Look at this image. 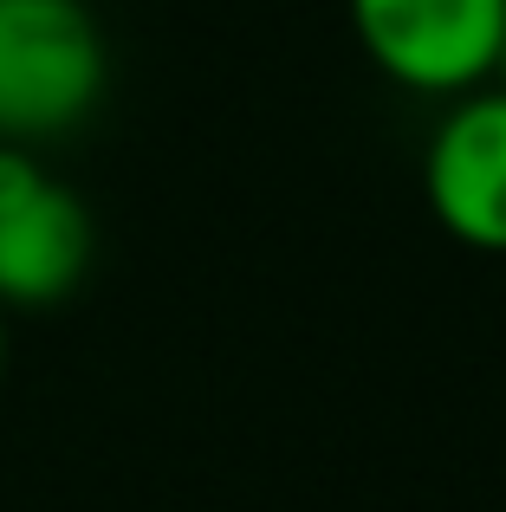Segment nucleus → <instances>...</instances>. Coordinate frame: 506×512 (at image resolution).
Listing matches in <instances>:
<instances>
[{
  "label": "nucleus",
  "mask_w": 506,
  "mask_h": 512,
  "mask_svg": "<svg viewBox=\"0 0 506 512\" xmlns=\"http://www.w3.org/2000/svg\"><path fill=\"white\" fill-rule=\"evenodd\" d=\"M111 52L85 0H0V150L78 130L104 98Z\"/></svg>",
  "instance_id": "f257e3e1"
},
{
  "label": "nucleus",
  "mask_w": 506,
  "mask_h": 512,
  "mask_svg": "<svg viewBox=\"0 0 506 512\" xmlns=\"http://www.w3.org/2000/svg\"><path fill=\"white\" fill-rule=\"evenodd\" d=\"M364 59L416 98H468L500 78L506 0H344Z\"/></svg>",
  "instance_id": "f03ea898"
},
{
  "label": "nucleus",
  "mask_w": 506,
  "mask_h": 512,
  "mask_svg": "<svg viewBox=\"0 0 506 512\" xmlns=\"http://www.w3.org/2000/svg\"><path fill=\"white\" fill-rule=\"evenodd\" d=\"M91 273V214L39 156L0 150V312H52Z\"/></svg>",
  "instance_id": "7ed1b4c3"
},
{
  "label": "nucleus",
  "mask_w": 506,
  "mask_h": 512,
  "mask_svg": "<svg viewBox=\"0 0 506 512\" xmlns=\"http://www.w3.org/2000/svg\"><path fill=\"white\" fill-rule=\"evenodd\" d=\"M422 201L448 240L474 253H506V85L455 98L429 130Z\"/></svg>",
  "instance_id": "20e7f679"
},
{
  "label": "nucleus",
  "mask_w": 506,
  "mask_h": 512,
  "mask_svg": "<svg viewBox=\"0 0 506 512\" xmlns=\"http://www.w3.org/2000/svg\"><path fill=\"white\" fill-rule=\"evenodd\" d=\"M0 370H7V312H0Z\"/></svg>",
  "instance_id": "39448f33"
},
{
  "label": "nucleus",
  "mask_w": 506,
  "mask_h": 512,
  "mask_svg": "<svg viewBox=\"0 0 506 512\" xmlns=\"http://www.w3.org/2000/svg\"><path fill=\"white\" fill-rule=\"evenodd\" d=\"M500 85H506V39H500Z\"/></svg>",
  "instance_id": "423d86ee"
}]
</instances>
